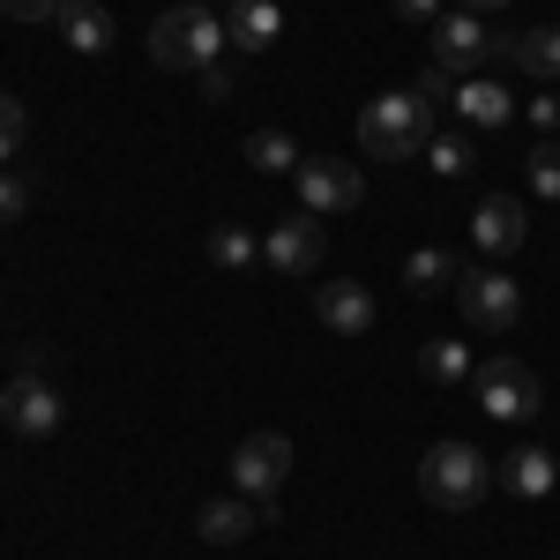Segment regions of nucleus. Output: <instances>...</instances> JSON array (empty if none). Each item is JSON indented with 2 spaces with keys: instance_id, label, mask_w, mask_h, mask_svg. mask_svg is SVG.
<instances>
[{
  "instance_id": "1",
  "label": "nucleus",
  "mask_w": 560,
  "mask_h": 560,
  "mask_svg": "<svg viewBox=\"0 0 560 560\" xmlns=\"http://www.w3.org/2000/svg\"><path fill=\"white\" fill-rule=\"evenodd\" d=\"M224 52V15H210V0H179L150 23V60L165 75H202Z\"/></svg>"
},
{
  "instance_id": "2",
  "label": "nucleus",
  "mask_w": 560,
  "mask_h": 560,
  "mask_svg": "<svg viewBox=\"0 0 560 560\" xmlns=\"http://www.w3.org/2000/svg\"><path fill=\"white\" fill-rule=\"evenodd\" d=\"M427 142H433V105H419L411 90H388L359 113V150L374 165H411V158H427Z\"/></svg>"
},
{
  "instance_id": "3",
  "label": "nucleus",
  "mask_w": 560,
  "mask_h": 560,
  "mask_svg": "<svg viewBox=\"0 0 560 560\" xmlns=\"http://www.w3.org/2000/svg\"><path fill=\"white\" fill-rule=\"evenodd\" d=\"M419 493L433 509H448V516H471L478 501L493 493V464L478 456L471 441H433L427 464H419Z\"/></svg>"
},
{
  "instance_id": "4",
  "label": "nucleus",
  "mask_w": 560,
  "mask_h": 560,
  "mask_svg": "<svg viewBox=\"0 0 560 560\" xmlns=\"http://www.w3.org/2000/svg\"><path fill=\"white\" fill-rule=\"evenodd\" d=\"M471 388H478V411H486L493 427H523V419H538V404H546V382H538L523 359H509V351L486 359Z\"/></svg>"
},
{
  "instance_id": "5",
  "label": "nucleus",
  "mask_w": 560,
  "mask_h": 560,
  "mask_svg": "<svg viewBox=\"0 0 560 560\" xmlns=\"http://www.w3.org/2000/svg\"><path fill=\"white\" fill-rule=\"evenodd\" d=\"M456 306H464V322H471L478 337H509L523 322V292L509 269H464L456 277Z\"/></svg>"
},
{
  "instance_id": "6",
  "label": "nucleus",
  "mask_w": 560,
  "mask_h": 560,
  "mask_svg": "<svg viewBox=\"0 0 560 560\" xmlns=\"http://www.w3.org/2000/svg\"><path fill=\"white\" fill-rule=\"evenodd\" d=\"M427 45H433V68H448L456 83H471V75L509 38H493V31H486V15H464V8H456V15H441V23L427 31Z\"/></svg>"
},
{
  "instance_id": "7",
  "label": "nucleus",
  "mask_w": 560,
  "mask_h": 560,
  "mask_svg": "<svg viewBox=\"0 0 560 560\" xmlns=\"http://www.w3.org/2000/svg\"><path fill=\"white\" fill-rule=\"evenodd\" d=\"M0 419H8V433H23V441H45V433H60L68 404H60V388L45 382L38 366H23L15 382L0 388Z\"/></svg>"
},
{
  "instance_id": "8",
  "label": "nucleus",
  "mask_w": 560,
  "mask_h": 560,
  "mask_svg": "<svg viewBox=\"0 0 560 560\" xmlns=\"http://www.w3.org/2000/svg\"><path fill=\"white\" fill-rule=\"evenodd\" d=\"M292 478V441L284 433H247L240 448H232V493H247V501H277V486Z\"/></svg>"
},
{
  "instance_id": "9",
  "label": "nucleus",
  "mask_w": 560,
  "mask_h": 560,
  "mask_svg": "<svg viewBox=\"0 0 560 560\" xmlns=\"http://www.w3.org/2000/svg\"><path fill=\"white\" fill-rule=\"evenodd\" d=\"M292 179H300V210H314V217H345L366 202V173L345 165V158H306Z\"/></svg>"
},
{
  "instance_id": "10",
  "label": "nucleus",
  "mask_w": 560,
  "mask_h": 560,
  "mask_svg": "<svg viewBox=\"0 0 560 560\" xmlns=\"http://www.w3.org/2000/svg\"><path fill=\"white\" fill-rule=\"evenodd\" d=\"M322 217L314 210H292V217H277L269 232H261V261L277 269V277H314L322 269Z\"/></svg>"
},
{
  "instance_id": "11",
  "label": "nucleus",
  "mask_w": 560,
  "mask_h": 560,
  "mask_svg": "<svg viewBox=\"0 0 560 560\" xmlns=\"http://www.w3.org/2000/svg\"><path fill=\"white\" fill-rule=\"evenodd\" d=\"M523 240H530V217H523L516 195H486L471 217V247L478 255H516Z\"/></svg>"
},
{
  "instance_id": "12",
  "label": "nucleus",
  "mask_w": 560,
  "mask_h": 560,
  "mask_svg": "<svg viewBox=\"0 0 560 560\" xmlns=\"http://www.w3.org/2000/svg\"><path fill=\"white\" fill-rule=\"evenodd\" d=\"M314 314H322V329H337V337H374V292L351 284V277L322 284V292H314Z\"/></svg>"
},
{
  "instance_id": "13",
  "label": "nucleus",
  "mask_w": 560,
  "mask_h": 560,
  "mask_svg": "<svg viewBox=\"0 0 560 560\" xmlns=\"http://www.w3.org/2000/svg\"><path fill=\"white\" fill-rule=\"evenodd\" d=\"M255 523H261V509L247 493H224V501H202L195 530H202V546H240V538H255Z\"/></svg>"
},
{
  "instance_id": "14",
  "label": "nucleus",
  "mask_w": 560,
  "mask_h": 560,
  "mask_svg": "<svg viewBox=\"0 0 560 560\" xmlns=\"http://www.w3.org/2000/svg\"><path fill=\"white\" fill-rule=\"evenodd\" d=\"M277 31H284L277 0H232V8H224V45H240V52H261Z\"/></svg>"
},
{
  "instance_id": "15",
  "label": "nucleus",
  "mask_w": 560,
  "mask_h": 560,
  "mask_svg": "<svg viewBox=\"0 0 560 560\" xmlns=\"http://www.w3.org/2000/svg\"><path fill=\"white\" fill-rule=\"evenodd\" d=\"M553 478H560V464H553V448H516V456H501V486L509 493H523V501H546L553 493Z\"/></svg>"
},
{
  "instance_id": "16",
  "label": "nucleus",
  "mask_w": 560,
  "mask_h": 560,
  "mask_svg": "<svg viewBox=\"0 0 560 560\" xmlns=\"http://www.w3.org/2000/svg\"><path fill=\"white\" fill-rule=\"evenodd\" d=\"M456 113H464V128H509L516 97L501 83H486V75H471V83H456Z\"/></svg>"
},
{
  "instance_id": "17",
  "label": "nucleus",
  "mask_w": 560,
  "mask_h": 560,
  "mask_svg": "<svg viewBox=\"0 0 560 560\" xmlns=\"http://www.w3.org/2000/svg\"><path fill=\"white\" fill-rule=\"evenodd\" d=\"M60 38L75 45V52H105L113 45V8H97V0H60Z\"/></svg>"
},
{
  "instance_id": "18",
  "label": "nucleus",
  "mask_w": 560,
  "mask_h": 560,
  "mask_svg": "<svg viewBox=\"0 0 560 560\" xmlns=\"http://www.w3.org/2000/svg\"><path fill=\"white\" fill-rule=\"evenodd\" d=\"M501 60L523 68V75H538V83H553L560 75V31H523V38L501 45Z\"/></svg>"
},
{
  "instance_id": "19",
  "label": "nucleus",
  "mask_w": 560,
  "mask_h": 560,
  "mask_svg": "<svg viewBox=\"0 0 560 560\" xmlns=\"http://www.w3.org/2000/svg\"><path fill=\"white\" fill-rule=\"evenodd\" d=\"M456 277H464V261L448 255V247H419V255L404 261V284H411L419 300H433V292H441V284H456Z\"/></svg>"
},
{
  "instance_id": "20",
  "label": "nucleus",
  "mask_w": 560,
  "mask_h": 560,
  "mask_svg": "<svg viewBox=\"0 0 560 560\" xmlns=\"http://www.w3.org/2000/svg\"><path fill=\"white\" fill-rule=\"evenodd\" d=\"M202 255H210L217 269H255V261H261V240L247 232V224H210Z\"/></svg>"
},
{
  "instance_id": "21",
  "label": "nucleus",
  "mask_w": 560,
  "mask_h": 560,
  "mask_svg": "<svg viewBox=\"0 0 560 560\" xmlns=\"http://www.w3.org/2000/svg\"><path fill=\"white\" fill-rule=\"evenodd\" d=\"M247 165H255V173H300L306 158H300V142H292L284 128H255L247 135Z\"/></svg>"
},
{
  "instance_id": "22",
  "label": "nucleus",
  "mask_w": 560,
  "mask_h": 560,
  "mask_svg": "<svg viewBox=\"0 0 560 560\" xmlns=\"http://www.w3.org/2000/svg\"><path fill=\"white\" fill-rule=\"evenodd\" d=\"M419 374H427L433 388H448V382H464V374H471V359H464L456 337H433V345H419Z\"/></svg>"
},
{
  "instance_id": "23",
  "label": "nucleus",
  "mask_w": 560,
  "mask_h": 560,
  "mask_svg": "<svg viewBox=\"0 0 560 560\" xmlns=\"http://www.w3.org/2000/svg\"><path fill=\"white\" fill-rule=\"evenodd\" d=\"M523 179H530V195H553V202H560V142H553V135L523 158Z\"/></svg>"
},
{
  "instance_id": "24",
  "label": "nucleus",
  "mask_w": 560,
  "mask_h": 560,
  "mask_svg": "<svg viewBox=\"0 0 560 560\" xmlns=\"http://www.w3.org/2000/svg\"><path fill=\"white\" fill-rule=\"evenodd\" d=\"M427 165L441 179H464V173H471V135H433V142H427Z\"/></svg>"
},
{
  "instance_id": "25",
  "label": "nucleus",
  "mask_w": 560,
  "mask_h": 560,
  "mask_svg": "<svg viewBox=\"0 0 560 560\" xmlns=\"http://www.w3.org/2000/svg\"><path fill=\"white\" fill-rule=\"evenodd\" d=\"M23 135H31V113H23V97H8V90H0V173L15 165Z\"/></svg>"
},
{
  "instance_id": "26",
  "label": "nucleus",
  "mask_w": 560,
  "mask_h": 560,
  "mask_svg": "<svg viewBox=\"0 0 560 560\" xmlns=\"http://www.w3.org/2000/svg\"><path fill=\"white\" fill-rule=\"evenodd\" d=\"M411 97H419V105H448V97H456V75H448V68H427V75L411 83Z\"/></svg>"
},
{
  "instance_id": "27",
  "label": "nucleus",
  "mask_w": 560,
  "mask_h": 560,
  "mask_svg": "<svg viewBox=\"0 0 560 560\" xmlns=\"http://www.w3.org/2000/svg\"><path fill=\"white\" fill-rule=\"evenodd\" d=\"M23 210H31V187L15 173H0V224H23Z\"/></svg>"
},
{
  "instance_id": "28",
  "label": "nucleus",
  "mask_w": 560,
  "mask_h": 560,
  "mask_svg": "<svg viewBox=\"0 0 560 560\" xmlns=\"http://www.w3.org/2000/svg\"><path fill=\"white\" fill-rule=\"evenodd\" d=\"M0 15H15V23H52L60 0H0Z\"/></svg>"
},
{
  "instance_id": "29",
  "label": "nucleus",
  "mask_w": 560,
  "mask_h": 560,
  "mask_svg": "<svg viewBox=\"0 0 560 560\" xmlns=\"http://www.w3.org/2000/svg\"><path fill=\"white\" fill-rule=\"evenodd\" d=\"M396 23H441V0H396Z\"/></svg>"
},
{
  "instance_id": "30",
  "label": "nucleus",
  "mask_w": 560,
  "mask_h": 560,
  "mask_svg": "<svg viewBox=\"0 0 560 560\" xmlns=\"http://www.w3.org/2000/svg\"><path fill=\"white\" fill-rule=\"evenodd\" d=\"M523 113H530V128H538V135H553V128H560V97H530Z\"/></svg>"
},
{
  "instance_id": "31",
  "label": "nucleus",
  "mask_w": 560,
  "mask_h": 560,
  "mask_svg": "<svg viewBox=\"0 0 560 560\" xmlns=\"http://www.w3.org/2000/svg\"><path fill=\"white\" fill-rule=\"evenodd\" d=\"M493 8H509V0H464V15H493Z\"/></svg>"
}]
</instances>
